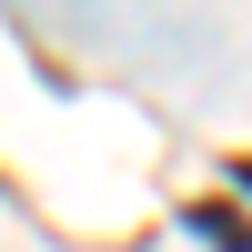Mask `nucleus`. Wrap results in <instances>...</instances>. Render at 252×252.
Returning <instances> with one entry per match:
<instances>
[{
	"label": "nucleus",
	"mask_w": 252,
	"mask_h": 252,
	"mask_svg": "<svg viewBox=\"0 0 252 252\" xmlns=\"http://www.w3.org/2000/svg\"><path fill=\"white\" fill-rule=\"evenodd\" d=\"M192 232H212V242H232V252H252V222H232V212H212V202L192 212Z\"/></svg>",
	"instance_id": "nucleus-1"
}]
</instances>
